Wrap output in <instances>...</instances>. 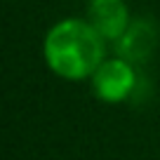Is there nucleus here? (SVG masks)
<instances>
[{"label": "nucleus", "mask_w": 160, "mask_h": 160, "mask_svg": "<svg viewBox=\"0 0 160 160\" xmlns=\"http://www.w3.org/2000/svg\"><path fill=\"white\" fill-rule=\"evenodd\" d=\"M108 40L82 17H68L47 28L42 38V59L61 80H90L106 59Z\"/></svg>", "instance_id": "nucleus-1"}, {"label": "nucleus", "mask_w": 160, "mask_h": 160, "mask_svg": "<svg viewBox=\"0 0 160 160\" xmlns=\"http://www.w3.org/2000/svg\"><path fill=\"white\" fill-rule=\"evenodd\" d=\"M92 94L104 104H122L137 90L134 64L125 57H106L90 78Z\"/></svg>", "instance_id": "nucleus-2"}, {"label": "nucleus", "mask_w": 160, "mask_h": 160, "mask_svg": "<svg viewBox=\"0 0 160 160\" xmlns=\"http://www.w3.org/2000/svg\"><path fill=\"white\" fill-rule=\"evenodd\" d=\"M118 54L130 59L132 64L139 59H146L151 54L153 40H151V28L146 26V21H132V26L127 28V33L118 40Z\"/></svg>", "instance_id": "nucleus-4"}, {"label": "nucleus", "mask_w": 160, "mask_h": 160, "mask_svg": "<svg viewBox=\"0 0 160 160\" xmlns=\"http://www.w3.org/2000/svg\"><path fill=\"white\" fill-rule=\"evenodd\" d=\"M85 19L108 42H118L132 26V12L125 0H87Z\"/></svg>", "instance_id": "nucleus-3"}]
</instances>
